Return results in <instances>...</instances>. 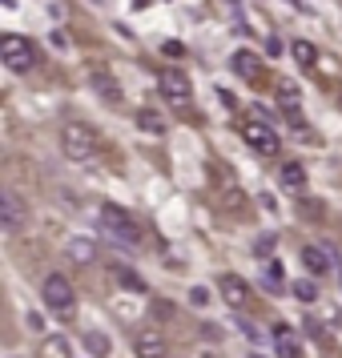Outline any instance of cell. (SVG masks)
<instances>
[{"instance_id":"obj_1","label":"cell","mask_w":342,"mask_h":358,"mask_svg":"<svg viewBox=\"0 0 342 358\" xmlns=\"http://www.w3.org/2000/svg\"><path fill=\"white\" fill-rule=\"evenodd\" d=\"M101 229L121 245H137L141 242V226H137V217L129 210H121V206H101Z\"/></svg>"},{"instance_id":"obj_2","label":"cell","mask_w":342,"mask_h":358,"mask_svg":"<svg viewBox=\"0 0 342 358\" xmlns=\"http://www.w3.org/2000/svg\"><path fill=\"white\" fill-rule=\"evenodd\" d=\"M0 61L13 69V73H29L41 57H36V45L29 41V36L4 33V36H0Z\"/></svg>"},{"instance_id":"obj_3","label":"cell","mask_w":342,"mask_h":358,"mask_svg":"<svg viewBox=\"0 0 342 358\" xmlns=\"http://www.w3.org/2000/svg\"><path fill=\"white\" fill-rule=\"evenodd\" d=\"M41 298H45V306L57 314V318H69L73 306H77V294H73V282L65 274H49L41 282Z\"/></svg>"},{"instance_id":"obj_4","label":"cell","mask_w":342,"mask_h":358,"mask_svg":"<svg viewBox=\"0 0 342 358\" xmlns=\"http://www.w3.org/2000/svg\"><path fill=\"white\" fill-rule=\"evenodd\" d=\"M61 149H65L69 162H89L97 153V133L81 125V121H69L65 133H61Z\"/></svg>"},{"instance_id":"obj_5","label":"cell","mask_w":342,"mask_h":358,"mask_svg":"<svg viewBox=\"0 0 342 358\" xmlns=\"http://www.w3.org/2000/svg\"><path fill=\"white\" fill-rule=\"evenodd\" d=\"M242 137L245 145L254 149V153H266V157H274V153H282V141H278V133L270 129V121H245L242 125Z\"/></svg>"},{"instance_id":"obj_6","label":"cell","mask_w":342,"mask_h":358,"mask_svg":"<svg viewBox=\"0 0 342 358\" xmlns=\"http://www.w3.org/2000/svg\"><path fill=\"white\" fill-rule=\"evenodd\" d=\"M157 89H162L165 97L178 105V109H185V105H190V89H194V85H190V77H185L181 69L169 65V69H162V73H157Z\"/></svg>"},{"instance_id":"obj_7","label":"cell","mask_w":342,"mask_h":358,"mask_svg":"<svg viewBox=\"0 0 342 358\" xmlns=\"http://www.w3.org/2000/svg\"><path fill=\"white\" fill-rule=\"evenodd\" d=\"M24 217H29L24 197H20L13 185H4V189H0V222H4V229H20L24 226Z\"/></svg>"},{"instance_id":"obj_8","label":"cell","mask_w":342,"mask_h":358,"mask_svg":"<svg viewBox=\"0 0 342 358\" xmlns=\"http://www.w3.org/2000/svg\"><path fill=\"white\" fill-rule=\"evenodd\" d=\"M218 294H222V302L229 310H245L250 306V286H245V278L238 274H222L218 278Z\"/></svg>"},{"instance_id":"obj_9","label":"cell","mask_w":342,"mask_h":358,"mask_svg":"<svg viewBox=\"0 0 342 358\" xmlns=\"http://www.w3.org/2000/svg\"><path fill=\"white\" fill-rule=\"evenodd\" d=\"M302 266H306L314 278H326L334 270V250H330V245H302Z\"/></svg>"},{"instance_id":"obj_10","label":"cell","mask_w":342,"mask_h":358,"mask_svg":"<svg viewBox=\"0 0 342 358\" xmlns=\"http://www.w3.org/2000/svg\"><path fill=\"white\" fill-rule=\"evenodd\" d=\"M133 350H137V358H165V338H162V330H153V326L137 330V338H133Z\"/></svg>"},{"instance_id":"obj_11","label":"cell","mask_w":342,"mask_h":358,"mask_svg":"<svg viewBox=\"0 0 342 358\" xmlns=\"http://www.w3.org/2000/svg\"><path fill=\"white\" fill-rule=\"evenodd\" d=\"M105 270H109V278H113L121 290H129V294H145V278L137 274V270H129L125 262H109Z\"/></svg>"},{"instance_id":"obj_12","label":"cell","mask_w":342,"mask_h":358,"mask_svg":"<svg viewBox=\"0 0 342 358\" xmlns=\"http://www.w3.org/2000/svg\"><path fill=\"white\" fill-rule=\"evenodd\" d=\"M229 65H234V73H238L242 81H258V77H262L258 52H250V49H238L234 57H229Z\"/></svg>"},{"instance_id":"obj_13","label":"cell","mask_w":342,"mask_h":358,"mask_svg":"<svg viewBox=\"0 0 342 358\" xmlns=\"http://www.w3.org/2000/svg\"><path fill=\"white\" fill-rule=\"evenodd\" d=\"M274 346H278V358H302L298 334H294L286 322H278V326H274Z\"/></svg>"},{"instance_id":"obj_14","label":"cell","mask_w":342,"mask_h":358,"mask_svg":"<svg viewBox=\"0 0 342 358\" xmlns=\"http://www.w3.org/2000/svg\"><path fill=\"white\" fill-rule=\"evenodd\" d=\"M65 254H69V262H77V266H93V262H97V245L89 242V238H69Z\"/></svg>"},{"instance_id":"obj_15","label":"cell","mask_w":342,"mask_h":358,"mask_svg":"<svg viewBox=\"0 0 342 358\" xmlns=\"http://www.w3.org/2000/svg\"><path fill=\"white\" fill-rule=\"evenodd\" d=\"M278 181H282L286 189H294V194H302V189H306V169H302L298 162H286L282 169H278Z\"/></svg>"},{"instance_id":"obj_16","label":"cell","mask_w":342,"mask_h":358,"mask_svg":"<svg viewBox=\"0 0 342 358\" xmlns=\"http://www.w3.org/2000/svg\"><path fill=\"white\" fill-rule=\"evenodd\" d=\"M85 350L97 355V358H109V350H113V346H109V334H105V330H89V334H85Z\"/></svg>"},{"instance_id":"obj_17","label":"cell","mask_w":342,"mask_h":358,"mask_svg":"<svg viewBox=\"0 0 342 358\" xmlns=\"http://www.w3.org/2000/svg\"><path fill=\"white\" fill-rule=\"evenodd\" d=\"M290 57H294L302 69H314V61H318V49H314L310 41H294V45H290Z\"/></svg>"},{"instance_id":"obj_18","label":"cell","mask_w":342,"mask_h":358,"mask_svg":"<svg viewBox=\"0 0 342 358\" xmlns=\"http://www.w3.org/2000/svg\"><path fill=\"white\" fill-rule=\"evenodd\" d=\"M93 89H97L101 97L109 101V105H117V101H121V93H117V81L109 77V73H93Z\"/></svg>"},{"instance_id":"obj_19","label":"cell","mask_w":342,"mask_h":358,"mask_svg":"<svg viewBox=\"0 0 342 358\" xmlns=\"http://www.w3.org/2000/svg\"><path fill=\"white\" fill-rule=\"evenodd\" d=\"M290 290H294L298 302H314V298H318V282H314V274H310V278H302V282H294Z\"/></svg>"},{"instance_id":"obj_20","label":"cell","mask_w":342,"mask_h":358,"mask_svg":"<svg viewBox=\"0 0 342 358\" xmlns=\"http://www.w3.org/2000/svg\"><path fill=\"white\" fill-rule=\"evenodd\" d=\"M298 213L306 217V222H322V201H314V197H298Z\"/></svg>"},{"instance_id":"obj_21","label":"cell","mask_w":342,"mask_h":358,"mask_svg":"<svg viewBox=\"0 0 342 358\" xmlns=\"http://www.w3.org/2000/svg\"><path fill=\"white\" fill-rule=\"evenodd\" d=\"M137 125H141L145 133H162L165 129V121L153 113V109H141V113H137Z\"/></svg>"},{"instance_id":"obj_22","label":"cell","mask_w":342,"mask_h":358,"mask_svg":"<svg viewBox=\"0 0 342 358\" xmlns=\"http://www.w3.org/2000/svg\"><path fill=\"white\" fill-rule=\"evenodd\" d=\"M266 290H270V294L286 290V286H282V266H278V262H270V270H266Z\"/></svg>"},{"instance_id":"obj_23","label":"cell","mask_w":342,"mask_h":358,"mask_svg":"<svg viewBox=\"0 0 342 358\" xmlns=\"http://www.w3.org/2000/svg\"><path fill=\"white\" fill-rule=\"evenodd\" d=\"M274 254V238H258L254 242V258H270Z\"/></svg>"},{"instance_id":"obj_24","label":"cell","mask_w":342,"mask_h":358,"mask_svg":"<svg viewBox=\"0 0 342 358\" xmlns=\"http://www.w3.org/2000/svg\"><path fill=\"white\" fill-rule=\"evenodd\" d=\"M61 355H65V342H61V338L45 342V358H61Z\"/></svg>"},{"instance_id":"obj_25","label":"cell","mask_w":342,"mask_h":358,"mask_svg":"<svg viewBox=\"0 0 342 358\" xmlns=\"http://www.w3.org/2000/svg\"><path fill=\"white\" fill-rule=\"evenodd\" d=\"M153 314H157V318H169V314H173V302H169V298H157V302H153Z\"/></svg>"},{"instance_id":"obj_26","label":"cell","mask_w":342,"mask_h":358,"mask_svg":"<svg viewBox=\"0 0 342 358\" xmlns=\"http://www.w3.org/2000/svg\"><path fill=\"white\" fill-rule=\"evenodd\" d=\"M162 52H165V57H181V52H185V45H178V41H165Z\"/></svg>"},{"instance_id":"obj_27","label":"cell","mask_w":342,"mask_h":358,"mask_svg":"<svg viewBox=\"0 0 342 358\" xmlns=\"http://www.w3.org/2000/svg\"><path fill=\"white\" fill-rule=\"evenodd\" d=\"M190 302H194V306H206V302H210V294L197 286V290H190Z\"/></svg>"},{"instance_id":"obj_28","label":"cell","mask_w":342,"mask_h":358,"mask_svg":"<svg viewBox=\"0 0 342 358\" xmlns=\"http://www.w3.org/2000/svg\"><path fill=\"white\" fill-rule=\"evenodd\" d=\"M218 97H222V105H226V109H234V105H238V97H234V93H226V89H222Z\"/></svg>"},{"instance_id":"obj_29","label":"cell","mask_w":342,"mask_h":358,"mask_svg":"<svg viewBox=\"0 0 342 358\" xmlns=\"http://www.w3.org/2000/svg\"><path fill=\"white\" fill-rule=\"evenodd\" d=\"M133 4H137V8H145V4H149V0H133Z\"/></svg>"},{"instance_id":"obj_30","label":"cell","mask_w":342,"mask_h":358,"mask_svg":"<svg viewBox=\"0 0 342 358\" xmlns=\"http://www.w3.org/2000/svg\"><path fill=\"white\" fill-rule=\"evenodd\" d=\"M250 358H266V355H258V350H250Z\"/></svg>"},{"instance_id":"obj_31","label":"cell","mask_w":342,"mask_h":358,"mask_svg":"<svg viewBox=\"0 0 342 358\" xmlns=\"http://www.w3.org/2000/svg\"><path fill=\"white\" fill-rule=\"evenodd\" d=\"M339 282H342V262H339Z\"/></svg>"}]
</instances>
